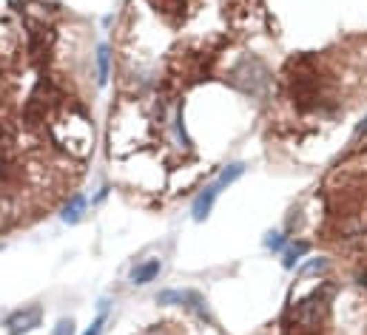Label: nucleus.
Masks as SVG:
<instances>
[{"mask_svg":"<svg viewBox=\"0 0 367 335\" xmlns=\"http://www.w3.org/2000/svg\"><path fill=\"white\" fill-rule=\"evenodd\" d=\"M108 60H111L108 45H100V49H97V85L108 83Z\"/></svg>","mask_w":367,"mask_h":335,"instance_id":"7","label":"nucleus"},{"mask_svg":"<svg viewBox=\"0 0 367 335\" xmlns=\"http://www.w3.org/2000/svg\"><path fill=\"white\" fill-rule=\"evenodd\" d=\"M265 247H268V250H282V247H285V236H282V233H268Z\"/></svg>","mask_w":367,"mask_h":335,"instance_id":"11","label":"nucleus"},{"mask_svg":"<svg viewBox=\"0 0 367 335\" xmlns=\"http://www.w3.org/2000/svg\"><path fill=\"white\" fill-rule=\"evenodd\" d=\"M231 80H237L234 85L237 88H242L245 94H250V97H262V94L268 91V68L259 63V60H242L237 68H234V74H231Z\"/></svg>","mask_w":367,"mask_h":335,"instance_id":"1","label":"nucleus"},{"mask_svg":"<svg viewBox=\"0 0 367 335\" xmlns=\"http://www.w3.org/2000/svg\"><path fill=\"white\" fill-rule=\"evenodd\" d=\"M52 335H75V321L72 318H60L57 327L52 329Z\"/></svg>","mask_w":367,"mask_h":335,"instance_id":"10","label":"nucleus"},{"mask_svg":"<svg viewBox=\"0 0 367 335\" xmlns=\"http://www.w3.org/2000/svg\"><path fill=\"white\" fill-rule=\"evenodd\" d=\"M159 270H163V265H159V258H151V261H143V265H137L134 270H131V284H151L157 276H159Z\"/></svg>","mask_w":367,"mask_h":335,"instance_id":"5","label":"nucleus"},{"mask_svg":"<svg viewBox=\"0 0 367 335\" xmlns=\"http://www.w3.org/2000/svg\"><path fill=\"white\" fill-rule=\"evenodd\" d=\"M106 307H108V301H100V316L95 318V324H91L83 335H100V332H103V324H106Z\"/></svg>","mask_w":367,"mask_h":335,"instance_id":"9","label":"nucleus"},{"mask_svg":"<svg viewBox=\"0 0 367 335\" xmlns=\"http://www.w3.org/2000/svg\"><path fill=\"white\" fill-rule=\"evenodd\" d=\"M325 267H328L325 258H313L310 265H305V267L299 270V276H310V273H319V270H325Z\"/></svg>","mask_w":367,"mask_h":335,"instance_id":"12","label":"nucleus"},{"mask_svg":"<svg viewBox=\"0 0 367 335\" xmlns=\"http://www.w3.org/2000/svg\"><path fill=\"white\" fill-rule=\"evenodd\" d=\"M40 307H23V309H14V313L6 318V327H9V335H26L32 332L34 327H40Z\"/></svg>","mask_w":367,"mask_h":335,"instance_id":"3","label":"nucleus"},{"mask_svg":"<svg viewBox=\"0 0 367 335\" xmlns=\"http://www.w3.org/2000/svg\"><path fill=\"white\" fill-rule=\"evenodd\" d=\"M222 194V187H219V182H211L208 187L202 190V194L194 199V207H191V213H194V222H205L211 216V210H214V202H217V196Z\"/></svg>","mask_w":367,"mask_h":335,"instance_id":"4","label":"nucleus"},{"mask_svg":"<svg viewBox=\"0 0 367 335\" xmlns=\"http://www.w3.org/2000/svg\"><path fill=\"white\" fill-rule=\"evenodd\" d=\"M308 253V242H293L288 250H285V258H282V265L290 270V267H296V261H299L302 256Z\"/></svg>","mask_w":367,"mask_h":335,"instance_id":"8","label":"nucleus"},{"mask_svg":"<svg viewBox=\"0 0 367 335\" xmlns=\"http://www.w3.org/2000/svg\"><path fill=\"white\" fill-rule=\"evenodd\" d=\"M157 304H166V307H186L191 313H197L199 318L211 321V313H208V301H205L202 293L197 290H163L157 296Z\"/></svg>","mask_w":367,"mask_h":335,"instance_id":"2","label":"nucleus"},{"mask_svg":"<svg viewBox=\"0 0 367 335\" xmlns=\"http://www.w3.org/2000/svg\"><path fill=\"white\" fill-rule=\"evenodd\" d=\"M83 210H86V196L83 194H75L72 199L66 202V207H63V222H68V225H77L80 219H83Z\"/></svg>","mask_w":367,"mask_h":335,"instance_id":"6","label":"nucleus"}]
</instances>
